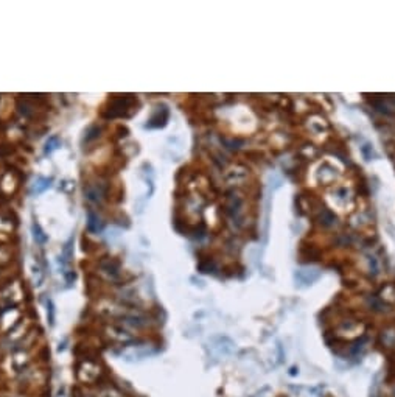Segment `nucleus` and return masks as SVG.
Returning <instances> with one entry per match:
<instances>
[{"label":"nucleus","mask_w":395,"mask_h":397,"mask_svg":"<svg viewBox=\"0 0 395 397\" xmlns=\"http://www.w3.org/2000/svg\"><path fill=\"white\" fill-rule=\"evenodd\" d=\"M61 147V140L58 136H52V137H48V140L46 142V154H50L53 153L56 148Z\"/></svg>","instance_id":"obj_2"},{"label":"nucleus","mask_w":395,"mask_h":397,"mask_svg":"<svg viewBox=\"0 0 395 397\" xmlns=\"http://www.w3.org/2000/svg\"><path fill=\"white\" fill-rule=\"evenodd\" d=\"M33 236H34V240H36L39 245H44L47 242V236L44 234V231L41 229L39 223H36V222L33 223Z\"/></svg>","instance_id":"obj_1"},{"label":"nucleus","mask_w":395,"mask_h":397,"mask_svg":"<svg viewBox=\"0 0 395 397\" xmlns=\"http://www.w3.org/2000/svg\"><path fill=\"white\" fill-rule=\"evenodd\" d=\"M98 222H100V220H98V218L92 214V212H90V214H89V222H88L89 229L94 231V232H97L98 229H102V226H100V223H98Z\"/></svg>","instance_id":"obj_4"},{"label":"nucleus","mask_w":395,"mask_h":397,"mask_svg":"<svg viewBox=\"0 0 395 397\" xmlns=\"http://www.w3.org/2000/svg\"><path fill=\"white\" fill-rule=\"evenodd\" d=\"M50 186H52V180L41 178V180H38L36 186H34V192H36V194H42L46 189H48Z\"/></svg>","instance_id":"obj_3"}]
</instances>
